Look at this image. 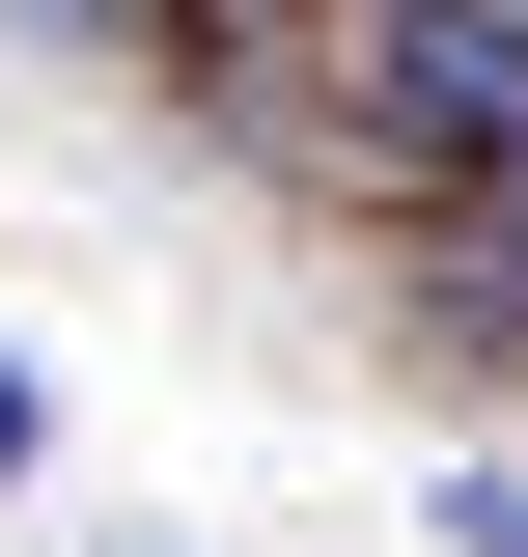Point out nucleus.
Instances as JSON below:
<instances>
[{"mask_svg":"<svg viewBox=\"0 0 528 557\" xmlns=\"http://www.w3.org/2000/svg\"><path fill=\"white\" fill-rule=\"evenodd\" d=\"M28 474H56V391H28V362H0V502H28Z\"/></svg>","mask_w":528,"mask_h":557,"instance_id":"2","label":"nucleus"},{"mask_svg":"<svg viewBox=\"0 0 528 557\" xmlns=\"http://www.w3.org/2000/svg\"><path fill=\"white\" fill-rule=\"evenodd\" d=\"M417 530H445V557H528V474H445Z\"/></svg>","mask_w":528,"mask_h":557,"instance_id":"1","label":"nucleus"},{"mask_svg":"<svg viewBox=\"0 0 528 557\" xmlns=\"http://www.w3.org/2000/svg\"><path fill=\"white\" fill-rule=\"evenodd\" d=\"M28 28H139V0H28Z\"/></svg>","mask_w":528,"mask_h":557,"instance_id":"3","label":"nucleus"}]
</instances>
